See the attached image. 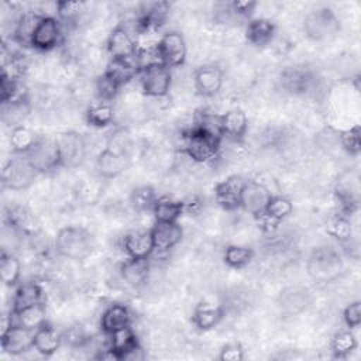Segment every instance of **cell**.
Returning a JSON list of instances; mask_svg holds the SVG:
<instances>
[{"label":"cell","mask_w":361,"mask_h":361,"mask_svg":"<svg viewBox=\"0 0 361 361\" xmlns=\"http://www.w3.org/2000/svg\"><path fill=\"white\" fill-rule=\"evenodd\" d=\"M62 168H76L82 165L87 155V141L83 134L76 131H63L55 135Z\"/></svg>","instance_id":"8"},{"label":"cell","mask_w":361,"mask_h":361,"mask_svg":"<svg viewBox=\"0 0 361 361\" xmlns=\"http://www.w3.org/2000/svg\"><path fill=\"white\" fill-rule=\"evenodd\" d=\"M224 73L219 65H202L193 73V85L197 94L212 97L217 94L223 86Z\"/></svg>","instance_id":"13"},{"label":"cell","mask_w":361,"mask_h":361,"mask_svg":"<svg viewBox=\"0 0 361 361\" xmlns=\"http://www.w3.org/2000/svg\"><path fill=\"white\" fill-rule=\"evenodd\" d=\"M127 168V158L124 154L116 151L111 147L102 149L96 158L97 173L104 179H114L120 176Z\"/></svg>","instance_id":"20"},{"label":"cell","mask_w":361,"mask_h":361,"mask_svg":"<svg viewBox=\"0 0 361 361\" xmlns=\"http://www.w3.org/2000/svg\"><path fill=\"white\" fill-rule=\"evenodd\" d=\"M154 243V251L165 252L172 250L182 238V227L176 223L155 221L149 230Z\"/></svg>","instance_id":"23"},{"label":"cell","mask_w":361,"mask_h":361,"mask_svg":"<svg viewBox=\"0 0 361 361\" xmlns=\"http://www.w3.org/2000/svg\"><path fill=\"white\" fill-rule=\"evenodd\" d=\"M186 203L182 200L173 199L171 196H158L155 206L152 209L155 221L162 223H176L183 214Z\"/></svg>","instance_id":"29"},{"label":"cell","mask_w":361,"mask_h":361,"mask_svg":"<svg viewBox=\"0 0 361 361\" xmlns=\"http://www.w3.org/2000/svg\"><path fill=\"white\" fill-rule=\"evenodd\" d=\"M85 10L83 1H58L56 3V14L58 20L65 24L75 23Z\"/></svg>","instance_id":"46"},{"label":"cell","mask_w":361,"mask_h":361,"mask_svg":"<svg viewBox=\"0 0 361 361\" xmlns=\"http://www.w3.org/2000/svg\"><path fill=\"white\" fill-rule=\"evenodd\" d=\"M220 141L221 137L196 124L185 134L183 152L197 164H207L219 155Z\"/></svg>","instance_id":"3"},{"label":"cell","mask_w":361,"mask_h":361,"mask_svg":"<svg viewBox=\"0 0 361 361\" xmlns=\"http://www.w3.org/2000/svg\"><path fill=\"white\" fill-rule=\"evenodd\" d=\"M25 158L37 173H51L62 168L55 137L39 135L35 145L25 154Z\"/></svg>","instance_id":"6"},{"label":"cell","mask_w":361,"mask_h":361,"mask_svg":"<svg viewBox=\"0 0 361 361\" xmlns=\"http://www.w3.org/2000/svg\"><path fill=\"white\" fill-rule=\"evenodd\" d=\"M355 348L357 338L350 329L337 331L330 343V350L334 358H347Z\"/></svg>","instance_id":"39"},{"label":"cell","mask_w":361,"mask_h":361,"mask_svg":"<svg viewBox=\"0 0 361 361\" xmlns=\"http://www.w3.org/2000/svg\"><path fill=\"white\" fill-rule=\"evenodd\" d=\"M138 66L134 59H116L110 58L104 73H107L118 86H124L138 76Z\"/></svg>","instance_id":"30"},{"label":"cell","mask_w":361,"mask_h":361,"mask_svg":"<svg viewBox=\"0 0 361 361\" xmlns=\"http://www.w3.org/2000/svg\"><path fill=\"white\" fill-rule=\"evenodd\" d=\"M138 78L142 93L148 97H165L171 90L172 75L164 63H155L141 69Z\"/></svg>","instance_id":"9"},{"label":"cell","mask_w":361,"mask_h":361,"mask_svg":"<svg viewBox=\"0 0 361 361\" xmlns=\"http://www.w3.org/2000/svg\"><path fill=\"white\" fill-rule=\"evenodd\" d=\"M224 317V310L221 306L219 305H213V303H199L196 305V307L192 312V324L202 331H207L214 329L216 326H219V323L223 320Z\"/></svg>","instance_id":"26"},{"label":"cell","mask_w":361,"mask_h":361,"mask_svg":"<svg viewBox=\"0 0 361 361\" xmlns=\"http://www.w3.org/2000/svg\"><path fill=\"white\" fill-rule=\"evenodd\" d=\"M45 323H47V309H45V305L41 302L17 312L10 310V314L4 320L3 330L7 329L8 326H20L24 329L37 330Z\"/></svg>","instance_id":"18"},{"label":"cell","mask_w":361,"mask_h":361,"mask_svg":"<svg viewBox=\"0 0 361 361\" xmlns=\"http://www.w3.org/2000/svg\"><path fill=\"white\" fill-rule=\"evenodd\" d=\"M338 142L341 148L351 157H358L361 151V133L360 127L354 126L351 128L338 131Z\"/></svg>","instance_id":"44"},{"label":"cell","mask_w":361,"mask_h":361,"mask_svg":"<svg viewBox=\"0 0 361 361\" xmlns=\"http://www.w3.org/2000/svg\"><path fill=\"white\" fill-rule=\"evenodd\" d=\"M0 99H1V104L24 102V100H28V90L21 79H16L1 73Z\"/></svg>","instance_id":"34"},{"label":"cell","mask_w":361,"mask_h":361,"mask_svg":"<svg viewBox=\"0 0 361 361\" xmlns=\"http://www.w3.org/2000/svg\"><path fill=\"white\" fill-rule=\"evenodd\" d=\"M276 27L268 18H251L245 27V38L254 47H265L275 37Z\"/></svg>","instance_id":"28"},{"label":"cell","mask_w":361,"mask_h":361,"mask_svg":"<svg viewBox=\"0 0 361 361\" xmlns=\"http://www.w3.org/2000/svg\"><path fill=\"white\" fill-rule=\"evenodd\" d=\"M106 47L110 58L116 59H134L138 48L131 34L121 25H117L110 31Z\"/></svg>","instance_id":"16"},{"label":"cell","mask_w":361,"mask_h":361,"mask_svg":"<svg viewBox=\"0 0 361 361\" xmlns=\"http://www.w3.org/2000/svg\"><path fill=\"white\" fill-rule=\"evenodd\" d=\"M219 128L221 137H227L233 141L244 138L248 128L247 114L240 109H231L219 116Z\"/></svg>","instance_id":"21"},{"label":"cell","mask_w":361,"mask_h":361,"mask_svg":"<svg viewBox=\"0 0 361 361\" xmlns=\"http://www.w3.org/2000/svg\"><path fill=\"white\" fill-rule=\"evenodd\" d=\"M334 196L341 213L351 216L358 209L361 186L360 173L355 168H345L337 175L334 182Z\"/></svg>","instance_id":"5"},{"label":"cell","mask_w":361,"mask_h":361,"mask_svg":"<svg viewBox=\"0 0 361 361\" xmlns=\"http://www.w3.org/2000/svg\"><path fill=\"white\" fill-rule=\"evenodd\" d=\"M148 271H149V264L148 259H141V258H128L121 264L120 274L123 279L130 285V286H141L147 278H148Z\"/></svg>","instance_id":"33"},{"label":"cell","mask_w":361,"mask_h":361,"mask_svg":"<svg viewBox=\"0 0 361 361\" xmlns=\"http://www.w3.org/2000/svg\"><path fill=\"white\" fill-rule=\"evenodd\" d=\"M28 113H30L28 100L3 104V121L11 126V128L21 126L25 117L28 116Z\"/></svg>","instance_id":"43"},{"label":"cell","mask_w":361,"mask_h":361,"mask_svg":"<svg viewBox=\"0 0 361 361\" xmlns=\"http://www.w3.org/2000/svg\"><path fill=\"white\" fill-rule=\"evenodd\" d=\"M131 326V313L127 306L121 303L109 305L100 316V329L106 336L130 327Z\"/></svg>","instance_id":"25"},{"label":"cell","mask_w":361,"mask_h":361,"mask_svg":"<svg viewBox=\"0 0 361 361\" xmlns=\"http://www.w3.org/2000/svg\"><path fill=\"white\" fill-rule=\"evenodd\" d=\"M39 135H37L31 128L21 124L11 128L10 133V147L14 155H25L37 142Z\"/></svg>","instance_id":"35"},{"label":"cell","mask_w":361,"mask_h":361,"mask_svg":"<svg viewBox=\"0 0 361 361\" xmlns=\"http://www.w3.org/2000/svg\"><path fill=\"white\" fill-rule=\"evenodd\" d=\"M35 330L8 326L1 331V348L10 355H20L34 348Z\"/></svg>","instance_id":"15"},{"label":"cell","mask_w":361,"mask_h":361,"mask_svg":"<svg viewBox=\"0 0 361 361\" xmlns=\"http://www.w3.org/2000/svg\"><path fill=\"white\" fill-rule=\"evenodd\" d=\"M220 361H241L244 360V350L237 343H230L221 347L219 353Z\"/></svg>","instance_id":"49"},{"label":"cell","mask_w":361,"mask_h":361,"mask_svg":"<svg viewBox=\"0 0 361 361\" xmlns=\"http://www.w3.org/2000/svg\"><path fill=\"white\" fill-rule=\"evenodd\" d=\"M110 337L109 348L114 354L116 360H135L137 353L141 351L138 338L134 333V330L130 327L121 329L116 333H113Z\"/></svg>","instance_id":"19"},{"label":"cell","mask_w":361,"mask_h":361,"mask_svg":"<svg viewBox=\"0 0 361 361\" xmlns=\"http://www.w3.org/2000/svg\"><path fill=\"white\" fill-rule=\"evenodd\" d=\"M244 183H245V179L240 175H230L226 179L220 180L214 186L216 203L227 212L240 209L241 192H243Z\"/></svg>","instance_id":"11"},{"label":"cell","mask_w":361,"mask_h":361,"mask_svg":"<svg viewBox=\"0 0 361 361\" xmlns=\"http://www.w3.org/2000/svg\"><path fill=\"white\" fill-rule=\"evenodd\" d=\"M276 303L281 313L295 316L309 306L310 295L307 289L302 286H289L279 293Z\"/></svg>","instance_id":"22"},{"label":"cell","mask_w":361,"mask_h":361,"mask_svg":"<svg viewBox=\"0 0 361 361\" xmlns=\"http://www.w3.org/2000/svg\"><path fill=\"white\" fill-rule=\"evenodd\" d=\"M326 231L329 235L336 238L340 243H345L351 238V223L350 216L338 212L329 217L326 223Z\"/></svg>","instance_id":"41"},{"label":"cell","mask_w":361,"mask_h":361,"mask_svg":"<svg viewBox=\"0 0 361 361\" xmlns=\"http://www.w3.org/2000/svg\"><path fill=\"white\" fill-rule=\"evenodd\" d=\"M292 212L293 204L289 197L282 195H271L264 212L259 216H257V219L259 220L262 227L271 230V226L272 228H276L282 220L292 214Z\"/></svg>","instance_id":"17"},{"label":"cell","mask_w":361,"mask_h":361,"mask_svg":"<svg viewBox=\"0 0 361 361\" xmlns=\"http://www.w3.org/2000/svg\"><path fill=\"white\" fill-rule=\"evenodd\" d=\"M114 120V109L109 102H96L86 110V121L89 126L96 128L107 127Z\"/></svg>","instance_id":"37"},{"label":"cell","mask_w":361,"mask_h":361,"mask_svg":"<svg viewBox=\"0 0 361 361\" xmlns=\"http://www.w3.org/2000/svg\"><path fill=\"white\" fill-rule=\"evenodd\" d=\"M257 1H251V0H235L230 3V10L240 17H250L255 7H257Z\"/></svg>","instance_id":"50"},{"label":"cell","mask_w":361,"mask_h":361,"mask_svg":"<svg viewBox=\"0 0 361 361\" xmlns=\"http://www.w3.org/2000/svg\"><path fill=\"white\" fill-rule=\"evenodd\" d=\"M340 28L337 14L326 6L312 8L303 18V32L310 41H329L338 34Z\"/></svg>","instance_id":"4"},{"label":"cell","mask_w":361,"mask_h":361,"mask_svg":"<svg viewBox=\"0 0 361 361\" xmlns=\"http://www.w3.org/2000/svg\"><path fill=\"white\" fill-rule=\"evenodd\" d=\"M42 298H44L42 288L37 282L20 283L16 289L14 296H13L11 312H17V310H21L24 307L41 303Z\"/></svg>","instance_id":"31"},{"label":"cell","mask_w":361,"mask_h":361,"mask_svg":"<svg viewBox=\"0 0 361 361\" xmlns=\"http://www.w3.org/2000/svg\"><path fill=\"white\" fill-rule=\"evenodd\" d=\"M0 275H1V281L4 282V285H7V286L18 285V281L21 276L20 259L16 255L7 254L3 251L1 258H0Z\"/></svg>","instance_id":"42"},{"label":"cell","mask_w":361,"mask_h":361,"mask_svg":"<svg viewBox=\"0 0 361 361\" xmlns=\"http://www.w3.org/2000/svg\"><path fill=\"white\" fill-rule=\"evenodd\" d=\"M157 52L159 55L161 63H164L166 68H178L186 61V41L180 32L169 31L158 39Z\"/></svg>","instance_id":"10"},{"label":"cell","mask_w":361,"mask_h":361,"mask_svg":"<svg viewBox=\"0 0 361 361\" xmlns=\"http://www.w3.org/2000/svg\"><path fill=\"white\" fill-rule=\"evenodd\" d=\"M306 271L314 282L330 283L344 272V261L333 245H319L309 254Z\"/></svg>","instance_id":"1"},{"label":"cell","mask_w":361,"mask_h":361,"mask_svg":"<svg viewBox=\"0 0 361 361\" xmlns=\"http://www.w3.org/2000/svg\"><path fill=\"white\" fill-rule=\"evenodd\" d=\"M157 199L158 195L155 193L154 188L148 185L137 186L130 193V203L137 212H152Z\"/></svg>","instance_id":"40"},{"label":"cell","mask_w":361,"mask_h":361,"mask_svg":"<svg viewBox=\"0 0 361 361\" xmlns=\"http://www.w3.org/2000/svg\"><path fill=\"white\" fill-rule=\"evenodd\" d=\"M62 341L72 348H82L90 341V336L80 324H73L62 333Z\"/></svg>","instance_id":"47"},{"label":"cell","mask_w":361,"mask_h":361,"mask_svg":"<svg viewBox=\"0 0 361 361\" xmlns=\"http://www.w3.org/2000/svg\"><path fill=\"white\" fill-rule=\"evenodd\" d=\"M282 86L290 93H305L313 83V76L303 68H288L281 76Z\"/></svg>","instance_id":"32"},{"label":"cell","mask_w":361,"mask_h":361,"mask_svg":"<svg viewBox=\"0 0 361 361\" xmlns=\"http://www.w3.org/2000/svg\"><path fill=\"white\" fill-rule=\"evenodd\" d=\"M55 250L63 258L83 261L93 251L92 234L80 226H66L55 237Z\"/></svg>","instance_id":"2"},{"label":"cell","mask_w":361,"mask_h":361,"mask_svg":"<svg viewBox=\"0 0 361 361\" xmlns=\"http://www.w3.org/2000/svg\"><path fill=\"white\" fill-rule=\"evenodd\" d=\"M254 258V251L252 248L247 245H238V244H231L226 247L223 261L228 268L233 269H243L245 268Z\"/></svg>","instance_id":"38"},{"label":"cell","mask_w":361,"mask_h":361,"mask_svg":"<svg viewBox=\"0 0 361 361\" xmlns=\"http://www.w3.org/2000/svg\"><path fill=\"white\" fill-rule=\"evenodd\" d=\"M41 17L42 16H38L34 13L21 14L16 23V27L13 31V39L23 47H31V38L34 35V31Z\"/></svg>","instance_id":"36"},{"label":"cell","mask_w":361,"mask_h":361,"mask_svg":"<svg viewBox=\"0 0 361 361\" xmlns=\"http://www.w3.org/2000/svg\"><path fill=\"white\" fill-rule=\"evenodd\" d=\"M61 38L62 32L59 20L51 16H42L31 38V47L37 51L47 52L59 45Z\"/></svg>","instance_id":"12"},{"label":"cell","mask_w":361,"mask_h":361,"mask_svg":"<svg viewBox=\"0 0 361 361\" xmlns=\"http://www.w3.org/2000/svg\"><path fill=\"white\" fill-rule=\"evenodd\" d=\"M343 320L348 329H357L361 324V302L354 300L343 310Z\"/></svg>","instance_id":"48"},{"label":"cell","mask_w":361,"mask_h":361,"mask_svg":"<svg viewBox=\"0 0 361 361\" xmlns=\"http://www.w3.org/2000/svg\"><path fill=\"white\" fill-rule=\"evenodd\" d=\"M62 343V333L48 323L38 327L34 333V350L44 357H51L55 354Z\"/></svg>","instance_id":"27"},{"label":"cell","mask_w":361,"mask_h":361,"mask_svg":"<svg viewBox=\"0 0 361 361\" xmlns=\"http://www.w3.org/2000/svg\"><path fill=\"white\" fill-rule=\"evenodd\" d=\"M94 89H96V94H97V99L100 102H109L111 103L116 96L118 94L121 86H118L107 73H102L97 79H96V83H94Z\"/></svg>","instance_id":"45"},{"label":"cell","mask_w":361,"mask_h":361,"mask_svg":"<svg viewBox=\"0 0 361 361\" xmlns=\"http://www.w3.org/2000/svg\"><path fill=\"white\" fill-rule=\"evenodd\" d=\"M271 195L272 193L264 183L258 180H245L241 192L240 209L257 217L264 212Z\"/></svg>","instance_id":"14"},{"label":"cell","mask_w":361,"mask_h":361,"mask_svg":"<svg viewBox=\"0 0 361 361\" xmlns=\"http://www.w3.org/2000/svg\"><path fill=\"white\" fill-rule=\"evenodd\" d=\"M123 248L128 258L148 259L154 252V243L151 231L135 230L130 231L123 238Z\"/></svg>","instance_id":"24"},{"label":"cell","mask_w":361,"mask_h":361,"mask_svg":"<svg viewBox=\"0 0 361 361\" xmlns=\"http://www.w3.org/2000/svg\"><path fill=\"white\" fill-rule=\"evenodd\" d=\"M37 175L25 155H14L3 165L1 183L10 190H24L32 185Z\"/></svg>","instance_id":"7"}]
</instances>
